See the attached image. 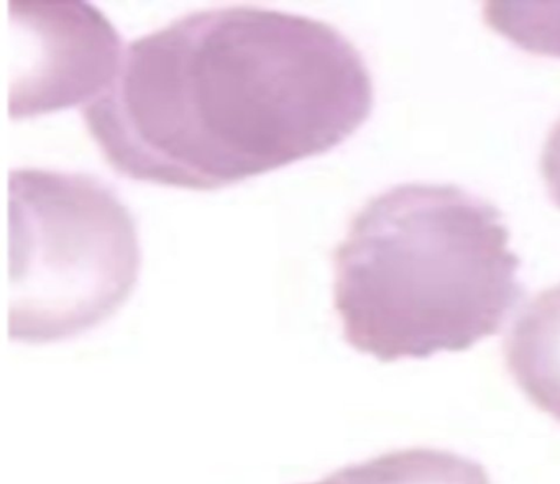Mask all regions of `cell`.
I'll list each match as a JSON object with an SVG mask.
<instances>
[{
	"label": "cell",
	"instance_id": "1",
	"mask_svg": "<svg viewBox=\"0 0 560 484\" xmlns=\"http://www.w3.org/2000/svg\"><path fill=\"white\" fill-rule=\"evenodd\" d=\"M372 107L369 68L339 31L224 8L130 44L81 113L117 175L214 191L330 152Z\"/></svg>",
	"mask_w": 560,
	"mask_h": 484
},
{
	"label": "cell",
	"instance_id": "3",
	"mask_svg": "<svg viewBox=\"0 0 560 484\" xmlns=\"http://www.w3.org/2000/svg\"><path fill=\"white\" fill-rule=\"evenodd\" d=\"M9 339L50 343L100 326L136 287V221L116 192L77 173L9 175Z\"/></svg>",
	"mask_w": 560,
	"mask_h": 484
},
{
	"label": "cell",
	"instance_id": "5",
	"mask_svg": "<svg viewBox=\"0 0 560 484\" xmlns=\"http://www.w3.org/2000/svg\"><path fill=\"white\" fill-rule=\"evenodd\" d=\"M504 359L524 396L560 422V284L521 310L504 340Z\"/></svg>",
	"mask_w": 560,
	"mask_h": 484
},
{
	"label": "cell",
	"instance_id": "4",
	"mask_svg": "<svg viewBox=\"0 0 560 484\" xmlns=\"http://www.w3.org/2000/svg\"><path fill=\"white\" fill-rule=\"evenodd\" d=\"M15 38L12 119L86 106L119 70L122 40L86 2H11Z\"/></svg>",
	"mask_w": 560,
	"mask_h": 484
},
{
	"label": "cell",
	"instance_id": "2",
	"mask_svg": "<svg viewBox=\"0 0 560 484\" xmlns=\"http://www.w3.org/2000/svg\"><path fill=\"white\" fill-rule=\"evenodd\" d=\"M501 214L457 186L372 199L334 253L343 339L382 362L462 352L500 332L521 297Z\"/></svg>",
	"mask_w": 560,
	"mask_h": 484
},
{
	"label": "cell",
	"instance_id": "6",
	"mask_svg": "<svg viewBox=\"0 0 560 484\" xmlns=\"http://www.w3.org/2000/svg\"><path fill=\"white\" fill-rule=\"evenodd\" d=\"M307 484H491L487 471L464 455L406 448L349 464Z\"/></svg>",
	"mask_w": 560,
	"mask_h": 484
},
{
	"label": "cell",
	"instance_id": "7",
	"mask_svg": "<svg viewBox=\"0 0 560 484\" xmlns=\"http://www.w3.org/2000/svg\"><path fill=\"white\" fill-rule=\"evenodd\" d=\"M485 19L517 47L560 58V2H490Z\"/></svg>",
	"mask_w": 560,
	"mask_h": 484
}]
</instances>
